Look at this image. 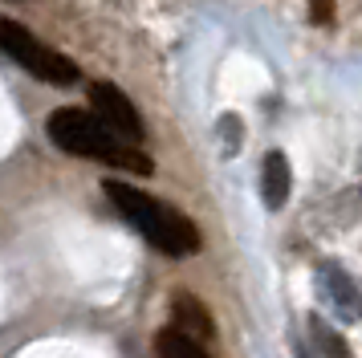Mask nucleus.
Here are the masks:
<instances>
[{
	"mask_svg": "<svg viewBox=\"0 0 362 358\" xmlns=\"http://www.w3.org/2000/svg\"><path fill=\"white\" fill-rule=\"evenodd\" d=\"M289 187H293V175H289L285 155H281V151H269V155H264V167H261V195H264V204H269L273 212L285 208Z\"/></svg>",
	"mask_w": 362,
	"mask_h": 358,
	"instance_id": "nucleus-7",
	"label": "nucleus"
},
{
	"mask_svg": "<svg viewBox=\"0 0 362 358\" xmlns=\"http://www.w3.org/2000/svg\"><path fill=\"white\" fill-rule=\"evenodd\" d=\"M317 289L326 297L334 313L342 322H362V289L354 285V277H346L338 265H322L317 269Z\"/></svg>",
	"mask_w": 362,
	"mask_h": 358,
	"instance_id": "nucleus-5",
	"label": "nucleus"
},
{
	"mask_svg": "<svg viewBox=\"0 0 362 358\" xmlns=\"http://www.w3.org/2000/svg\"><path fill=\"white\" fill-rule=\"evenodd\" d=\"M45 130H49V143L57 146V151H66V155L106 163V167L134 171V175H151V171H155L151 159L139 151V146L122 143L115 130H106L90 110H74V106L53 110L49 122H45Z\"/></svg>",
	"mask_w": 362,
	"mask_h": 358,
	"instance_id": "nucleus-2",
	"label": "nucleus"
},
{
	"mask_svg": "<svg viewBox=\"0 0 362 358\" xmlns=\"http://www.w3.org/2000/svg\"><path fill=\"white\" fill-rule=\"evenodd\" d=\"M171 318H175L180 334H187V338H196V342H208L216 334L212 318H208V306L199 301L196 293H175L171 297Z\"/></svg>",
	"mask_w": 362,
	"mask_h": 358,
	"instance_id": "nucleus-6",
	"label": "nucleus"
},
{
	"mask_svg": "<svg viewBox=\"0 0 362 358\" xmlns=\"http://www.w3.org/2000/svg\"><path fill=\"white\" fill-rule=\"evenodd\" d=\"M102 187H106V200L122 212V220L134 232H143V241L151 248H159L167 257H192V253H199V232L180 208H171L163 200L139 192V187L122 183V179H106Z\"/></svg>",
	"mask_w": 362,
	"mask_h": 358,
	"instance_id": "nucleus-1",
	"label": "nucleus"
},
{
	"mask_svg": "<svg viewBox=\"0 0 362 358\" xmlns=\"http://www.w3.org/2000/svg\"><path fill=\"white\" fill-rule=\"evenodd\" d=\"M90 114H94L106 130H115L122 143H131V146L143 143V134H147L139 110L131 106V98L122 94L118 86H110V81H94V86H90Z\"/></svg>",
	"mask_w": 362,
	"mask_h": 358,
	"instance_id": "nucleus-4",
	"label": "nucleus"
},
{
	"mask_svg": "<svg viewBox=\"0 0 362 358\" xmlns=\"http://www.w3.org/2000/svg\"><path fill=\"white\" fill-rule=\"evenodd\" d=\"M155 358H212V354L204 350V342L187 338V334H180L171 325V330H159L155 334Z\"/></svg>",
	"mask_w": 362,
	"mask_h": 358,
	"instance_id": "nucleus-8",
	"label": "nucleus"
},
{
	"mask_svg": "<svg viewBox=\"0 0 362 358\" xmlns=\"http://www.w3.org/2000/svg\"><path fill=\"white\" fill-rule=\"evenodd\" d=\"M310 338L317 342L322 358H350V346H346V338L334 330V325L322 322V318H310Z\"/></svg>",
	"mask_w": 362,
	"mask_h": 358,
	"instance_id": "nucleus-9",
	"label": "nucleus"
},
{
	"mask_svg": "<svg viewBox=\"0 0 362 358\" xmlns=\"http://www.w3.org/2000/svg\"><path fill=\"white\" fill-rule=\"evenodd\" d=\"M0 49H4L21 69H29L33 78L49 81V86H74V81L82 78V69L69 62L66 53H57L53 45L37 41L33 33L21 29L17 21H8V16H0Z\"/></svg>",
	"mask_w": 362,
	"mask_h": 358,
	"instance_id": "nucleus-3",
	"label": "nucleus"
},
{
	"mask_svg": "<svg viewBox=\"0 0 362 358\" xmlns=\"http://www.w3.org/2000/svg\"><path fill=\"white\" fill-rule=\"evenodd\" d=\"M293 350H297V358H310V350H305L301 342H293Z\"/></svg>",
	"mask_w": 362,
	"mask_h": 358,
	"instance_id": "nucleus-10",
	"label": "nucleus"
}]
</instances>
